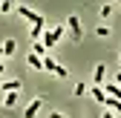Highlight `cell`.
Segmentation results:
<instances>
[{"instance_id": "obj_16", "label": "cell", "mask_w": 121, "mask_h": 118, "mask_svg": "<svg viewBox=\"0 0 121 118\" xmlns=\"http://www.w3.org/2000/svg\"><path fill=\"white\" fill-rule=\"evenodd\" d=\"M95 35H98V38H107V35H110V29H107V26H98V29H95Z\"/></svg>"}, {"instance_id": "obj_10", "label": "cell", "mask_w": 121, "mask_h": 118, "mask_svg": "<svg viewBox=\"0 0 121 118\" xmlns=\"http://www.w3.org/2000/svg\"><path fill=\"white\" fill-rule=\"evenodd\" d=\"M92 98L98 101V104H104V101H107V92H104V86H98V84L92 86Z\"/></svg>"}, {"instance_id": "obj_20", "label": "cell", "mask_w": 121, "mask_h": 118, "mask_svg": "<svg viewBox=\"0 0 121 118\" xmlns=\"http://www.w3.org/2000/svg\"><path fill=\"white\" fill-rule=\"evenodd\" d=\"M3 72H6V66H3V63H0V78H3Z\"/></svg>"}, {"instance_id": "obj_18", "label": "cell", "mask_w": 121, "mask_h": 118, "mask_svg": "<svg viewBox=\"0 0 121 118\" xmlns=\"http://www.w3.org/2000/svg\"><path fill=\"white\" fill-rule=\"evenodd\" d=\"M110 14H112V6L107 3V6H104V9H101V17H110Z\"/></svg>"}, {"instance_id": "obj_4", "label": "cell", "mask_w": 121, "mask_h": 118, "mask_svg": "<svg viewBox=\"0 0 121 118\" xmlns=\"http://www.w3.org/2000/svg\"><path fill=\"white\" fill-rule=\"evenodd\" d=\"M17 14H20L23 20H29V23H40V20H43V14H38V12H32L29 6H17Z\"/></svg>"}, {"instance_id": "obj_2", "label": "cell", "mask_w": 121, "mask_h": 118, "mask_svg": "<svg viewBox=\"0 0 121 118\" xmlns=\"http://www.w3.org/2000/svg\"><path fill=\"white\" fill-rule=\"evenodd\" d=\"M60 38H64V26H55L52 32H46V35H43V46H46V49H52Z\"/></svg>"}, {"instance_id": "obj_14", "label": "cell", "mask_w": 121, "mask_h": 118, "mask_svg": "<svg viewBox=\"0 0 121 118\" xmlns=\"http://www.w3.org/2000/svg\"><path fill=\"white\" fill-rule=\"evenodd\" d=\"M3 52L6 55H14V52H17V43H14V40H6L3 43Z\"/></svg>"}, {"instance_id": "obj_21", "label": "cell", "mask_w": 121, "mask_h": 118, "mask_svg": "<svg viewBox=\"0 0 121 118\" xmlns=\"http://www.w3.org/2000/svg\"><path fill=\"white\" fill-rule=\"evenodd\" d=\"M3 55H6V52H3V46H0V61H3Z\"/></svg>"}, {"instance_id": "obj_1", "label": "cell", "mask_w": 121, "mask_h": 118, "mask_svg": "<svg viewBox=\"0 0 121 118\" xmlns=\"http://www.w3.org/2000/svg\"><path fill=\"white\" fill-rule=\"evenodd\" d=\"M66 26H69V35H72V40H75V43H81L84 32H81V20H78V14H69V17H66Z\"/></svg>"}, {"instance_id": "obj_11", "label": "cell", "mask_w": 121, "mask_h": 118, "mask_svg": "<svg viewBox=\"0 0 121 118\" xmlns=\"http://www.w3.org/2000/svg\"><path fill=\"white\" fill-rule=\"evenodd\" d=\"M104 104H107L112 112H121V101H118V98H112V95H107V101H104Z\"/></svg>"}, {"instance_id": "obj_17", "label": "cell", "mask_w": 121, "mask_h": 118, "mask_svg": "<svg viewBox=\"0 0 121 118\" xmlns=\"http://www.w3.org/2000/svg\"><path fill=\"white\" fill-rule=\"evenodd\" d=\"M86 92V84H75V95H84Z\"/></svg>"}, {"instance_id": "obj_19", "label": "cell", "mask_w": 121, "mask_h": 118, "mask_svg": "<svg viewBox=\"0 0 121 118\" xmlns=\"http://www.w3.org/2000/svg\"><path fill=\"white\" fill-rule=\"evenodd\" d=\"M49 118H66V115H64V112H52Z\"/></svg>"}, {"instance_id": "obj_12", "label": "cell", "mask_w": 121, "mask_h": 118, "mask_svg": "<svg viewBox=\"0 0 121 118\" xmlns=\"http://www.w3.org/2000/svg\"><path fill=\"white\" fill-rule=\"evenodd\" d=\"M43 23H46V20H40V23H32V40H38V38L43 35Z\"/></svg>"}, {"instance_id": "obj_9", "label": "cell", "mask_w": 121, "mask_h": 118, "mask_svg": "<svg viewBox=\"0 0 121 118\" xmlns=\"http://www.w3.org/2000/svg\"><path fill=\"white\" fill-rule=\"evenodd\" d=\"M104 92H107V95H112V98H118V101H121V84H107V86H104Z\"/></svg>"}, {"instance_id": "obj_7", "label": "cell", "mask_w": 121, "mask_h": 118, "mask_svg": "<svg viewBox=\"0 0 121 118\" xmlns=\"http://www.w3.org/2000/svg\"><path fill=\"white\" fill-rule=\"evenodd\" d=\"M0 89H3V92H17V89H20V81H17V78H14V81H3Z\"/></svg>"}, {"instance_id": "obj_3", "label": "cell", "mask_w": 121, "mask_h": 118, "mask_svg": "<svg viewBox=\"0 0 121 118\" xmlns=\"http://www.w3.org/2000/svg\"><path fill=\"white\" fill-rule=\"evenodd\" d=\"M43 69H49V72H52V75H58V78H66V72H69V69H64V66H60L58 61H52V58H49V55H46V58H43Z\"/></svg>"}, {"instance_id": "obj_15", "label": "cell", "mask_w": 121, "mask_h": 118, "mask_svg": "<svg viewBox=\"0 0 121 118\" xmlns=\"http://www.w3.org/2000/svg\"><path fill=\"white\" fill-rule=\"evenodd\" d=\"M0 12L9 14V12H12V0H0Z\"/></svg>"}, {"instance_id": "obj_13", "label": "cell", "mask_w": 121, "mask_h": 118, "mask_svg": "<svg viewBox=\"0 0 121 118\" xmlns=\"http://www.w3.org/2000/svg\"><path fill=\"white\" fill-rule=\"evenodd\" d=\"M17 104V92H6V98H3V107H14Z\"/></svg>"}, {"instance_id": "obj_8", "label": "cell", "mask_w": 121, "mask_h": 118, "mask_svg": "<svg viewBox=\"0 0 121 118\" xmlns=\"http://www.w3.org/2000/svg\"><path fill=\"white\" fill-rule=\"evenodd\" d=\"M26 61H29V66H32V69H43V58H40L38 52H32V55L26 58Z\"/></svg>"}, {"instance_id": "obj_5", "label": "cell", "mask_w": 121, "mask_h": 118, "mask_svg": "<svg viewBox=\"0 0 121 118\" xmlns=\"http://www.w3.org/2000/svg\"><path fill=\"white\" fill-rule=\"evenodd\" d=\"M40 104H43V101H40V98H35V101H32V104H29V107H26V112H23V118H35V115L40 112Z\"/></svg>"}, {"instance_id": "obj_6", "label": "cell", "mask_w": 121, "mask_h": 118, "mask_svg": "<svg viewBox=\"0 0 121 118\" xmlns=\"http://www.w3.org/2000/svg\"><path fill=\"white\" fill-rule=\"evenodd\" d=\"M104 78H107V66H104V63H98V66H95V72H92V81L101 86V84H104Z\"/></svg>"}]
</instances>
